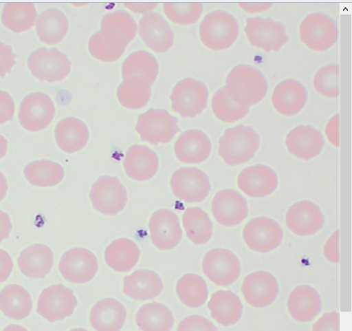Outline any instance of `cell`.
I'll return each instance as SVG.
<instances>
[{"label":"cell","instance_id":"obj_42","mask_svg":"<svg viewBox=\"0 0 352 331\" xmlns=\"http://www.w3.org/2000/svg\"><path fill=\"white\" fill-rule=\"evenodd\" d=\"M177 292L186 306L197 308L204 305L208 297V290L204 279L195 274H186L177 282Z\"/></svg>","mask_w":352,"mask_h":331},{"label":"cell","instance_id":"obj_26","mask_svg":"<svg viewBox=\"0 0 352 331\" xmlns=\"http://www.w3.org/2000/svg\"><path fill=\"white\" fill-rule=\"evenodd\" d=\"M127 317L124 306L113 298L99 301L91 309L90 321L97 331H120Z\"/></svg>","mask_w":352,"mask_h":331},{"label":"cell","instance_id":"obj_40","mask_svg":"<svg viewBox=\"0 0 352 331\" xmlns=\"http://www.w3.org/2000/svg\"><path fill=\"white\" fill-rule=\"evenodd\" d=\"M183 225L188 237L195 244H204L212 237V223L207 213L200 208L186 209L183 215Z\"/></svg>","mask_w":352,"mask_h":331},{"label":"cell","instance_id":"obj_54","mask_svg":"<svg viewBox=\"0 0 352 331\" xmlns=\"http://www.w3.org/2000/svg\"><path fill=\"white\" fill-rule=\"evenodd\" d=\"M12 224L10 215L0 210V242L10 236Z\"/></svg>","mask_w":352,"mask_h":331},{"label":"cell","instance_id":"obj_58","mask_svg":"<svg viewBox=\"0 0 352 331\" xmlns=\"http://www.w3.org/2000/svg\"><path fill=\"white\" fill-rule=\"evenodd\" d=\"M8 142L3 136H0V159L4 158L8 151Z\"/></svg>","mask_w":352,"mask_h":331},{"label":"cell","instance_id":"obj_18","mask_svg":"<svg viewBox=\"0 0 352 331\" xmlns=\"http://www.w3.org/2000/svg\"><path fill=\"white\" fill-rule=\"evenodd\" d=\"M278 284L271 273L260 270L248 275L242 285L246 301L256 308L272 303L278 294Z\"/></svg>","mask_w":352,"mask_h":331},{"label":"cell","instance_id":"obj_52","mask_svg":"<svg viewBox=\"0 0 352 331\" xmlns=\"http://www.w3.org/2000/svg\"><path fill=\"white\" fill-rule=\"evenodd\" d=\"M14 268V262L10 255L0 249V283L8 280Z\"/></svg>","mask_w":352,"mask_h":331},{"label":"cell","instance_id":"obj_13","mask_svg":"<svg viewBox=\"0 0 352 331\" xmlns=\"http://www.w3.org/2000/svg\"><path fill=\"white\" fill-rule=\"evenodd\" d=\"M203 270L213 283L227 286L239 278L241 266L239 259L232 251L225 248H215L204 257Z\"/></svg>","mask_w":352,"mask_h":331},{"label":"cell","instance_id":"obj_2","mask_svg":"<svg viewBox=\"0 0 352 331\" xmlns=\"http://www.w3.org/2000/svg\"><path fill=\"white\" fill-rule=\"evenodd\" d=\"M258 134L250 127L239 125L227 129L219 140V154L230 166L251 160L259 148Z\"/></svg>","mask_w":352,"mask_h":331},{"label":"cell","instance_id":"obj_29","mask_svg":"<svg viewBox=\"0 0 352 331\" xmlns=\"http://www.w3.org/2000/svg\"><path fill=\"white\" fill-rule=\"evenodd\" d=\"M53 265L52 250L42 244H36L25 248L19 258L21 272L30 278H44L50 273Z\"/></svg>","mask_w":352,"mask_h":331},{"label":"cell","instance_id":"obj_60","mask_svg":"<svg viewBox=\"0 0 352 331\" xmlns=\"http://www.w3.org/2000/svg\"><path fill=\"white\" fill-rule=\"evenodd\" d=\"M71 331H88V330L85 328H75V329L72 330Z\"/></svg>","mask_w":352,"mask_h":331},{"label":"cell","instance_id":"obj_25","mask_svg":"<svg viewBox=\"0 0 352 331\" xmlns=\"http://www.w3.org/2000/svg\"><path fill=\"white\" fill-rule=\"evenodd\" d=\"M175 151L179 161L186 164H199L209 157L211 142L209 138L199 130H188L183 133L175 145Z\"/></svg>","mask_w":352,"mask_h":331},{"label":"cell","instance_id":"obj_3","mask_svg":"<svg viewBox=\"0 0 352 331\" xmlns=\"http://www.w3.org/2000/svg\"><path fill=\"white\" fill-rule=\"evenodd\" d=\"M199 32L201 41L207 48L223 51L230 47L237 39L239 24L230 14L215 11L204 18Z\"/></svg>","mask_w":352,"mask_h":331},{"label":"cell","instance_id":"obj_20","mask_svg":"<svg viewBox=\"0 0 352 331\" xmlns=\"http://www.w3.org/2000/svg\"><path fill=\"white\" fill-rule=\"evenodd\" d=\"M139 34L146 45L155 53H164L174 45V34L167 21L151 12L140 21Z\"/></svg>","mask_w":352,"mask_h":331},{"label":"cell","instance_id":"obj_49","mask_svg":"<svg viewBox=\"0 0 352 331\" xmlns=\"http://www.w3.org/2000/svg\"><path fill=\"white\" fill-rule=\"evenodd\" d=\"M312 331H340V315L336 311L324 314L313 325Z\"/></svg>","mask_w":352,"mask_h":331},{"label":"cell","instance_id":"obj_50","mask_svg":"<svg viewBox=\"0 0 352 331\" xmlns=\"http://www.w3.org/2000/svg\"><path fill=\"white\" fill-rule=\"evenodd\" d=\"M15 114V104L12 96L0 91V125L12 121Z\"/></svg>","mask_w":352,"mask_h":331},{"label":"cell","instance_id":"obj_41","mask_svg":"<svg viewBox=\"0 0 352 331\" xmlns=\"http://www.w3.org/2000/svg\"><path fill=\"white\" fill-rule=\"evenodd\" d=\"M159 65L155 58L146 52L141 51L131 54L122 65L124 79L130 77H140L151 85L158 75Z\"/></svg>","mask_w":352,"mask_h":331},{"label":"cell","instance_id":"obj_16","mask_svg":"<svg viewBox=\"0 0 352 331\" xmlns=\"http://www.w3.org/2000/svg\"><path fill=\"white\" fill-rule=\"evenodd\" d=\"M149 228L154 245L162 250L176 247L183 235L178 216L168 209L159 210L152 215Z\"/></svg>","mask_w":352,"mask_h":331},{"label":"cell","instance_id":"obj_56","mask_svg":"<svg viewBox=\"0 0 352 331\" xmlns=\"http://www.w3.org/2000/svg\"><path fill=\"white\" fill-rule=\"evenodd\" d=\"M240 8L248 13L255 14L263 12L270 9L272 3H239Z\"/></svg>","mask_w":352,"mask_h":331},{"label":"cell","instance_id":"obj_6","mask_svg":"<svg viewBox=\"0 0 352 331\" xmlns=\"http://www.w3.org/2000/svg\"><path fill=\"white\" fill-rule=\"evenodd\" d=\"M301 41L310 50L324 52L338 41V30L336 23L329 17L315 13L309 15L300 26Z\"/></svg>","mask_w":352,"mask_h":331},{"label":"cell","instance_id":"obj_19","mask_svg":"<svg viewBox=\"0 0 352 331\" xmlns=\"http://www.w3.org/2000/svg\"><path fill=\"white\" fill-rule=\"evenodd\" d=\"M324 217L319 207L310 201L293 204L286 214L288 228L299 236L311 235L320 231Z\"/></svg>","mask_w":352,"mask_h":331},{"label":"cell","instance_id":"obj_43","mask_svg":"<svg viewBox=\"0 0 352 331\" xmlns=\"http://www.w3.org/2000/svg\"><path fill=\"white\" fill-rule=\"evenodd\" d=\"M214 114L224 122H235L247 116L249 107H241L236 104L228 94L226 88L217 91L212 100Z\"/></svg>","mask_w":352,"mask_h":331},{"label":"cell","instance_id":"obj_48","mask_svg":"<svg viewBox=\"0 0 352 331\" xmlns=\"http://www.w3.org/2000/svg\"><path fill=\"white\" fill-rule=\"evenodd\" d=\"M16 57L10 46L0 42V78H5L12 72L16 65Z\"/></svg>","mask_w":352,"mask_h":331},{"label":"cell","instance_id":"obj_15","mask_svg":"<svg viewBox=\"0 0 352 331\" xmlns=\"http://www.w3.org/2000/svg\"><path fill=\"white\" fill-rule=\"evenodd\" d=\"M59 269L63 276L74 284H84L91 281L98 270L96 255L84 248H74L61 257Z\"/></svg>","mask_w":352,"mask_h":331},{"label":"cell","instance_id":"obj_4","mask_svg":"<svg viewBox=\"0 0 352 331\" xmlns=\"http://www.w3.org/2000/svg\"><path fill=\"white\" fill-rule=\"evenodd\" d=\"M177 124V118L166 111L153 109L138 117L136 131L144 142L166 144L180 131Z\"/></svg>","mask_w":352,"mask_h":331},{"label":"cell","instance_id":"obj_33","mask_svg":"<svg viewBox=\"0 0 352 331\" xmlns=\"http://www.w3.org/2000/svg\"><path fill=\"white\" fill-rule=\"evenodd\" d=\"M32 306L30 292L20 285H8L0 292V309L11 319L26 318L31 313Z\"/></svg>","mask_w":352,"mask_h":331},{"label":"cell","instance_id":"obj_34","mask_svg":"<svg viewBox=\"0 0 352 331\" xmlns=\"http://www.w3.org/2000/svg\"><path fill=\"white\" fill-rule=\"evenodd\" d=\"M39 39L49 45L60 43L69 30V21L61 11L51 9L43 12L36 25Z\"/></svg>","mask_w":352,"mask_h":331},{"label":"cell","instance_id":"obj_17","mask_svg":"<svg viewBox=\"0 0 352 331\" xmlns=\"http://www.w3.org/2000/svg\"><path fill=\"white\" fill-rule=\"evenodd\" d=\"M212 212L216 220L226 226H235L248 216L245 199L237 191L225 189L218 192L212 203Z\"/></svg>","mask_w":352,"mask_h":331},{"label":"cell","instance_id":"obj_1","mask_svg":"<svg viewBox=\"0 0 352 331\" xmlns=\"http://www.w3.org/2000/svg\"><path fill=\"white\" fill-rule=\"evenodd\" d=\"M225 88L236 104L250 107L265 98L267 83L259 70L252 66L240 65L228 74Z\"/></svg>","mask_w":352,"mask_h":331},{"label":"cell","instance_id":"obj_5","mask_svg":"<svg viewBox=\"0 0 352 331\" xmlns=\"http://www.w3.org/2000/svg\"><path fill=\"white\" fill-rule=\"evenodd\" d=\"M208 98L206 85L191 78L179 82L170 100L173 109L183 118H195L207 107Z\"/></svg>","mask_w":352,"mask_h":331},{"label":"cell","instance_id":"obj_9","mask_svg":"<svg viewBox=\"0 0 352 331\" xmlns=\"http://www.w3.org/2000/svg\"><path fill=\"white\" fill-rule=\"evenodd\" d=\"M90 198L96 211L106 215H114L125 208L127 193L117 178L102 176L93 184Z\"/></svg>","mask_w":352,"mask_h":331},{"label":"cell","instance_id":"obj_37","mask_svg":"<svg viewBox=\"0 0 352 331\" xmlns=\"http://www.w3.org/2000/svg\"><path fill=\"white\" fill-rule=\"evenodd\" d=\"M151 96V85L140 77L124 79L118 90L121 105L130 109H140L145 107Z\"/></svg>","mask_w":352,"mask_h":331},{"label":"cell","instance_id":"obj_47","mask_svg":"<svg viewBox=\"0 0 352 331\" xmlns=\"http://www.w3.org/2000/svg\"><path fill=\"white\" fill-rule=\"evenodd\" d=\"M177 331H217V328L206 317L194 314L183 319Z\"/></svg>","mask_w":352,"mask_h":331},{"label":"cell","instance_id":"obj_35","mask_svg":"<svg viewBox=\"0 0 352 331\" xmlns=\"http://www.w3.org/2000/svg\"><path fill=\"white\" fill-rule=\"evenodd\" d=\"M140 250L133 241L121 238L113 242L105 251L107 264L118 272H129L138 262Z\"/></svg>","mask_w":352,"mask_h":331},{"label":"cell","instance_id":"obj_24","mask_svg":"<svg viewBox=\"0 0 352 331\" xmlns=\"http://www.w3.org/2000/svg\"><path fill=\"white\" fill-rule=\"evenodd\" d=\"M307 100L305 87L299 82L287 80L279 83L272 94V104L275 109L285 116H292L299 113Z\"/></svg>","mask_w":352,"mask_h":331},{"label":"cell","instance_id":"obj_51","mask_svg":"<svg viewBox=\"0 0 352 331\" xmlns=\"http://www.w3.org/2000/svg\"><path fill=\"white\" fill-rule=\"evenodd\" d=\"M340 230L335 231L326 242L324 246V255L330 261H340Z\"/></svg>","mask_w":352,"mask_h":331},{"label":"cell","instance_id":"obj_32","mask_svg":"<svg viewBox=\"0 0 352 331\" xmlns=\"http://www.w3.org/2000/svg\"><path fill=\"white\" fill-rule=\"evenodd\" d=\"M208 306L212 317L225 326L236 323L243 312L240 299L230 290H218L212 294Z\"/></svg>","mask_w":352,"mask_h":331},{"label":"cell","instance_id":"obj_46","mask_svg":"<svg viewBox=\"0 0 352 331\" xmlns=\"http://www.w3.org/2000/svg\"><path fill=\"white\" fill-rule=\"evenodd\" d=\"M89 48L94 58L105 63L117 61L126 50V47L117 45L109 41L101 31L91 37Z\"/></svg>","mask_w":352,"mask_h":331},{"label":"cell","instance_id":"obj_36","mask_svg":"<svg viewBox=\"0 0 352 331\" xmlns=\"http://www.w3.org/2000/svg\"><path fill=\"white\" fill-rule=\"evenodd\" d=\"M136 321L143 331H170L174 324V317L166 306L153 302L141 307Z\"/></svg>","mask_w":352,"mask_h":331},{"label":"cell","instance_id":"obj_44","mask_svg":"<svg viewBox=\"0 0 352 331\" xmlns=\"http://www.w3.org/2000/svg\"><path fill=\"white\" fill-rule=\"evenodd\" d=\"M166 16L174 23L190 25L200 19L204 7L198 3H166L164 4Z\"/></svg>","mask_w":352,"mask_h":331},{"label":"cell","instance_id":"obj_22","mask_svg":"<svg viewBox=\"0 0 352 331\" xmlns=\"http://www.w3.org/2000/svg\"><path fill=\"white\" fill-rule=\"evenodd\" d=\"M324 144L322 135L311 126L296 127L288 134L285 140L289 153L303 160L318 156Z\"/></svg>","mask_w":352,"mask_h":331},{"label":"cell","instance_id":"obj_30","mask_svg":"<svg viewBox=\"0 0 352 331\" xmlns=\"http://www.w3.org/2000/svg\"><path fill=\"white\" fill-rule=\"evenodd\" d=\"M101 32L116 45L126 47L135 39L138 27L129 13L118 11L103 19Z\"/></svg>","mask_w":352,"mask_h":331},{"label":"cell","instance_id":"obj_53","mask_svg":"<svg viewBox=\"0 0 352 331\" xmlns=\"http://www.w3.org/2000/svg\"><path fill=\"white\" fill-rule=\"evenodd\" d=\"M325 133L329 141L335 147H340V115L334 116L327 124Z\"/></svg>","mask_w":352,"mask_h":331},{"label":"cell","instance_id":"obj_31","mask_svg":"<svg viewBox=\"0 0 352 331\" xmlns=\"http://www.w3.org/2000/svg\"><path fill=\"white\" fill-rule=\"evenodd\" d=\"M55 135L59 148L69 153L83 149L89 139L87 126L75 118L61 120L56 126Z\"/></svg>","mask_w":352,"mask_h":331},{"label":"cell","instance_id":"obj_45","mask_svg":"<svg viewBox=\"0 0 352 331\" xmlns=\"http://www.w3.org/2000/svg\"><path fill=\"white\" fill-rule=\"evenodd\" d=\"M316 91L327 98H336L340 95V67L332 64L320 69L314 78Z\"/></svg>","mask_w":352,"mask_h":331},{"label":"cell","instance_id":"obj_12","mask_svg":"<svg viewBox=\"0 0 352 331\" xmlns=\"http://www.w3.org/2000/svg\"><path fill=\"white\" fill-rule=\"evenodd\" d=\"M56 107L51 98L43 93L28 95L23 100L19 111L21 125L31 132L46 129L53 121Z\"/></svg>","mask_w":352,"mask_h":331},{"label":"cell","instance_id":"obj_11","mask_svg":"<svg viewBox=\"0 0 352 331\" xmlns=\"http://www.w3.org/2000/svg\"><path fill=\"white\" fill-rule=\"evenodd\" d=\"M78 305L74 291L63 284L44 289L38 303V312L51 322L71 316Z\"/></svg>","mask_w":352,"mask_h":331},{"label":"cell","instance_id":"obj_7","mask_svg":"<svg viewBox=\"0 0 352 331\" xmlns=\"http://www.w3.org/2000/svg\"><path fill=\"white\" fill-rule=\"evenodd\" d=\"M28 67L34 77L52 83L67 78L72 63L67 55L56 49L41 48L31 54Z\"/></svg>","mask_w":352,"mask_h":331},{"label":"cell","instance_id":"obj_59","mask_svg":"<svg viewBox=\"0 0 352 331\" xmlns=\"http://www.w3.org/2000/svg\"><path fill=\"white\" fill-rule=\"evenodd\" d=\"M3 331H28L25 328L16 324H12L6 327Z\"/></svg>","mask_w":352,"mask_h":331},{"label":"cell","instance_id":"obj_28","mask_svg":"<svg viewBox=\"0 0 352 331\" xmlns=\"http://www.w3.org/2000/svg\"><path fill=\"white\" fill-rule=\"evenodd\" d=\"M164 289L160 275L148 270H139L125 277L124 292L136 300L145 301L157 297Z\"/></svg>","mask_w":352,"mask_h":331},{"label":"cell","instance_id":"obj_55","mask_svg":"<svg viewBox=\"0 0 352 331\" xmlns=\"http://www.w3.org/2000/svg\"><path fill=\"white\" fill-rule=\"evenodd\" d=\"M157 3H125L126 8L135 14L149 13L156 8Z\"/></svg>","mask_w":352,"mask_h":331},{"label":"cell","instance_id":"obj_27","mask_svg":"<svg viewBox=\"0 0 352 331\" xmlns=\"http://www.w3.org/2000/svg\"><path fill=\"white\" fill-rule=\"evenodd\" d=\"M287 308L292 317L298 321L313 320L320 312L322 302L318 292L312 287L302 285L291 292Z\"/></svg>","mask_w":352,"mask_h":331},{"label":"cell","instance_id":"obj_38","mask_svg":"<svg viewBox=\"0 0 352 331\" xmlns=\"http://www.w3.org/2000/svg\"><path fill=\"white\" fill-rule=\"evenodd\" d=\"M38 13L32 3H8L3 10L2 21L5 27L20 34L31 30Z\"/></svg>","mask_w":352,"mask_h":331},{"label":"cell","instance_id":"obj_10","mask_svg":"<svg viewBox=\"0 0 352 331\" xmlns=\"http://www.w3.org/2000/svg\"><path fill=\"white\" fill-rule=\"evenodd\" d=\"M245 32L250 43L265 52H278L287 42L285 28L271 19H248Z\"/></svg>","mask_w":352,"mask_h":331},{"label":"cell","instance_id":"obj_21","mask_svg":"<svg viewBox=\"0 0 352 331\" xmlns=\"http://www.w3.org/2000/svg\"><path fill=\"white\" fill-rule=\"evenodd\" d=\"M238 186L252 197H264L277 188L276 172L265 165H256L243 170L238 177Z\"/></svg>","mask_w":352,"mask_h":331},{"label":"cell","instance_id":"obj_8","mask_svg":"<svg viewBox=\"0 0 352 331\" xmlns=\"http://www.w3.org/2000/svg\"><path fill=\"white\" fill-rule=\"evenodd\" d=\"M170 186L175 197L187 203L202 202L211 189L208 176L194 167H182L176 171Z\"/></svg>","mask_w":352,"mask_h":331},{"label":"cell","instance_id":"obj_14","mask_svg":"<svg viewBox=\"0 0 352 331\" xmlns=\"http://www.w3.org/2000/svg\"><path fill=\"white\" fill-rule=\"evenodd\" d=\"M283 233L274 220L260 217L252 220L245 226L243 237L250 248L258 253H267L281 243Z\"/></svg>","mask_w":352,"mask_h":331},{"label":"cell","instance_id":"obj_23","mask_svg":"<svg viewBox=\"0 0 352 331\" xmlns=\"http://www.w3.org/2000/svg\"><path fill=\"white\" fill-rule=\"evenodd\" d=\"M124 167L127 175L133 180L146 181L153 178L159 168L157 155L142 145H133L126 152Z\"/></svg>","mask_w":352,"mask_h":331},{"label":"cell","instance_id":"obj_39","mask_svg":"<svg viewBox=\"0 0 352 331\" xmlns=\"http://www.w3.org/2000/svg\"><path fill=\"white\" fill-rule=\"evenodd\" d=\"M25 175L32 185L50 187L58 185L63 181L65 170L58 163L42 160L29 164L25 169Z\"/></svg>","mask_w":352,"mask_h":331},{"label":"cell","instance_id":"obj_57","mask_svg":"<svg viewBox=\"0 0 352 331\" xmlns=\"http://www.w3.org/2000/svg\"><path fill=\"white\" fill-rule=\"evenodd\" d=\"M8 191V180L4 174L0 171V202H1L6 197Z\"/></svg>","mask_w":352,"mask_h":331}]
</instances>
